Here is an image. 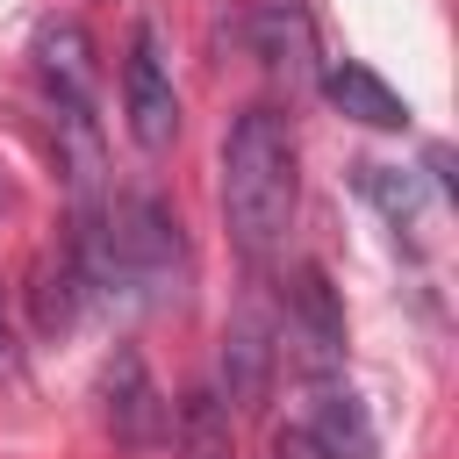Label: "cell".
Masks as SVG:
<instances>
[{"instance_id": "obj_1", "label": "cell", "mask_w": 459, "mask_h": 459, "mask_svg": "<svg viewBox=\"0 0 459 459\" xmlns=\"http://www.w3.org/2000/svg\"><path fill=\"white\" fill-rule=\"evenodd\" d=\"M222 215L244 258H265L294 215V129L280 108H244L222 143Z\"/></svg>"}, {"instance_id": "obj_2", "label": "cell", "mask_w": 459, "mask_h": 459, "mask_svg": "<svg viewBox=\"0 0 459 459\" xmlns=\"http://www.w3.org/2000/svg\"><path fill=\"white\" fill-rule=\"evenodd\" d=\"M115 258H122V294H143V301H172L179 280H186V244H179V222L158 194H136L115 208Z\"/></svg>"}, {"instance_id": "obj_3", "label": "cell", "mask_w": 459, "mask_h": 459, "mask_svg": "<svg viewBox=\"0 0 459 459\" xmlns=\"http://www.w3.org/2000/svg\"><path fill=\"white\" fill-rule=\"evenodd\" d=\"M100 402H108V430H115L122 452H136V459L165 452V437H172V402L158 394V380H151V366H143L136 344H122V351L108 359Z\"/></svg>"}, {"instance_id": "obj_4", "label": "cell", "mask_w": 459, "mask_h": 459, "mask_svg": "<svg viewBox=\"0 0 459 459\" xmlns=\"http://www.w3.org/2000/svg\"><path fill=\"white\" fill-rule=\"evenodd\" d=\"M122 122H129L136 151H151V158L179 136V93H172L158 29H136L129 36V57H122Z\"/></svg>"}, {"instance_id": "obj_5", "label": "cell", "mask_w": 459, "mask_h": 459, "mask_svg": "<svg viewBox=\"0 0 459 459\" xmlns=\"http://www.w3.org/2000/svg\"><path fill=\"white\" fill-rule=\"evenodd\" d=\"M273 366H280V344H273V316H265L258 301H244V308L222 323V409H237V416L265 409Z\"/></svg>"}, {"instance_id": "obj_6", "label": "cell", "mask_w": 459, "mask_h": 459, "mask_svg": "<svg viewBox=\"0 0 459 459\" xmlns=\"http://www.w3.org/2000/svg\"><path fill=\"white\" fill-rule=\"evenodd\" d=\"M287 337H294L308 380L337 373V359H344V308H337V287H330L323 265H301V273H294V294H287Z\"/></svg>"}, {"instance_id": "obj_7", "label": "cell", "mask_w": 459, "mask_h": 459, "mask_svg": "<svg viewBox=\"0 0 459 459\" xmlns=\"http://www.w3.org/2000/svg\"><path fill=\"white\" fill-rule=\"evenodd\" d=\"M308 437H316L330 459H380V437H373V423H366V402H359L337 373L308 380Z\"/></svg>"}, {"instance_id": "obj_8", "label": "cell", "mask_w": 459, "mask_h": 459, "mask_svg": "<svg viewBox=\"0 0 459 459\" xmlns=\"http://www.w3.org/2000/svg\"><path fill=\"white\" fill-rule=\"evenodd\" d=\"M36 72H43L50 100L93 108V86H100V57H93V36H86L79 22H43V29H36Z\"/></svg>"}, {"instance_id": "obj_9", "label": "cell", "mask_w": 459, "mask_h": 459, "mask_svg": "<svg viewBox=\"0 0 459 459\" xmlns=\"http://www.w3.org/2000/svg\"><path fill=\"white\" fill-rule=\"evenodd\" d=\"M57 165H65L72 208H108V151H100L93 108H72V100H57Z\"/></svg>"}, {"instance_id": "obj_10", "label": "cell", "mask_w": 459, "mask_h": 459, "mask_svg": "<svg viewBox=\"0 0 459 459\" xmlns=\"http://www.w3.org/2000/svg\"><path fill=\"white\" fill-rule=\"evenodd\" d=\"M323 93H330L337 115H351V122H366V129H402V122H409V100H402L380 72H366L359 57H337V65L323 72Z\"/></svg>"}, {"instance_id": "obj_11", "label": "cell", "mask_w": 459, "mask_h": 459, "mask_svg": "<svg viewBox=\"0 0 459 459\" xmlns=\"http://www.w3.org/2000/svg\"><path fill=\"white\" fill-rule=\"evenodd\" d=\"M258 57H265V72H280L287 86L308 79V65H316V36H308L301 0H265V7H258Z\"/></svg>"}, {"instance_id": "obj_12", "label": "cell", "mask_w": 459, "mask_h": 459, "mask_svg": "<svg viewBox=\"0 0 459 459\" xmlns=\"http://www.w3.org/2000/svg\"><path fill=\"white\" fill-rule=\"evenodd\" d=\"M79 287H86V273H79V258H72V244L57 251V273L43 265L36 273V323L43 330H72L79 323Z\"/></svg>"}, {"instance_id": "obj_13", "label": "cell", "mask_w": 459, "mask_h": 459, "mask_svg": "<svg viewBox=\"0 0 459 459\" xmlns=\"http://www.w3.org/2000/svg\"><path fill=\"white\" fill-rule=\"evenodd\" d=\"M186 452L194 459H222V423H215V402L208 394L186 402Z\"/></svg>"}, {"instance_id": "obj_14", "label": "cell", "mask_w": 459, "mask_h": 459, "mask_svg": "<svg viewBox=\"0 0 459 459\" xmlns=\"http://www.w3.org/2000/svg\"><path fill=\"white\" fill-rule=\"evenodd\" d=\"M280 459H330V452H323L308 430H280Z\"/></svg>"}, {"instance_id": "obj_15", "label": "cell", "mask_w": 459, "mask_h": 459, "mask_svg": "<svg viewBox=\"0 0 459 459\" xmlns=\"http://www.w3.org/2000/svg\"><path fill=\"white\" fill-rule=\"evenodd\" d=\"M14 373H22V351H14V330L0 323V380H14Z\"/></svg>"}]
</instances>
